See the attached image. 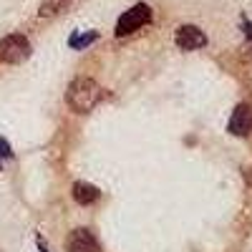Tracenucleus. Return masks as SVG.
Instances as JSON below:
<instances>
[{
	"instance_id": "nucleus-1",
	"label": "nucleus",
	"mask_w": 252,
	"mask_h": 252,
	"mask_svg": "<svg viewBox=\"0 0 252 252\" xmlns=\"http://www.w3.org/2000/svg\"><path fill=\"white\" fill-rule=\"evenodd\" d=\"M66 101H68V106L76 114H89L91 109L98 106V101H101V86H98L94 78L81 76V78H76L71 86H68Z\"/></svg>"
},
{
	"instance_id": "nucleus-2",
	"label": "nucleus",
	"mask_w": 252,
	"mask_h": 252,
	"mask_svg": "<svg viewBox=\"0 0 252 252\" xmlns=\"http://www.w3.org/2000/svg\"><path fill=\"white\" fill-rule=\"evenodd\" d=\"M28 58H31V43L26 35L13 33L0 40V63L18 66V63H26Z\"/></svg>"
},
{
	"instance_id": "nucleus-3",
	"label": "nucleus",
	"mask_w": 252,
	"mask_h": 252,
	"mask_svg": "<svg viewBox=\"0 0 252 252\" xmlns=\"http://www.w3.org/2000/svg\"><path fill=\"white\" fill-rule=\"evenodd\" d=\"M152 20V8L146 5V3H136L134 8H129L119 20H116V35H131L134 31H139L141 26H146Z\"/></svg>"
},
{
	"instance_id": "nucleus-4",
	"label": "nucleus",
	"mask_w": 252,
	"mask_h": 252,
	"mask_svg": "<svg viewBox=\"0 0 252 252\" xmlns=\"http://www.w3.org/2000/svg\"><path fill=\"white\" fill-rule=\"evenodd\" d=\"M174 43L182 51H197V48L207 46V35L197 26H179L174 33Z\"/></svg>"
},
{
	"instance_id": "nucleus-5",
	"label": "nucleus",
	"mask_w": 252,
	"mask_h": 252,
	"mask_svg": "<svg viewBox=\"0 0 252 252\" xmlns=\"http://www.w3.org/2000/svg\"><path fill=\"white\" fill-rule=\"evenodd\" d=\"M66 250L68 252H101V245L96 242V237L89 232V229H73V232L68 235L66 240Z\"/></svg>"
},
{
	"instance_id": "nucleus-6",
	"label": "nucleus",
	"mask_w": 252,
	"mask_h": 252,
	"mask_svg": "<svg viewBox=\"0 0 252 252\" xmlns=\"http://www.w3.org/2000/svg\"><path fill=\"white\" fill-rule=\"evenodd\" d=\"M227 131L232 136H247L252 131V109L247 106V103L235 106L232 119H229V124H227Z\"/></svg>"
},
{
	"instance_id": "nucleus-7",
	"label": "nucleus",
	"mask_w": 252,
	"mask_h": 252,
	"mask_svg": "<svg viewBox=\"0 0 252 252\" xmlns=\"http://www.w3.org/2000/svg\"><path fill=\"white\" fill-rule=\"evenodd\" d=\"M98 197H101V192L94 184H89V182H76L73 184V199L78 204H94Z\"/></svg>"
},
{
	"instance_id": "nucleus-8",
	"label": "nucleus",
	"mask_w": 252,
	"mask_h": 252,
	"mask_svg": "<svg viewBox=\"0 0 252 252\" xmlns=\"http://www.w3.org/2000/svg\"><path fill=\"white\" fill-rule=\"evenodd\" d=\"M68 5H71V0H40L38 18H53V15L63 13Z\"/></svg>"
},
{
	"instance_id": "nucleus-9",
	"label": "nucleus",
	"mask_w": 252,
	"mask_h": 252,
	"mask_svg": "<svg viewBox=\"0 0 252 252\" xmlns=\"http://www.w3.org/2000/svg\"><path fill=\"white\" fill-rule=\"evenodd\" d=\"M98 38V33L96 31H89V33H76V35H71V48H86V46H91L94 40Z\"/></svg>"
},
{
	"instance_id": "nucleus-10",
	"label": "nucleus",
	"mask_w": 252,
	"mask_h": 252,
	"mask_svg": "<svg viewBox=\"0 0 252 252\" xmlns=\"http://www.w3.org/2000/svg\"><path fill=\"white\" fill-rule=\"evenodd\" d=\"M0 159H13V149H10L8 139H3V136H0Z\"/></svg>"
}]
</instances>
